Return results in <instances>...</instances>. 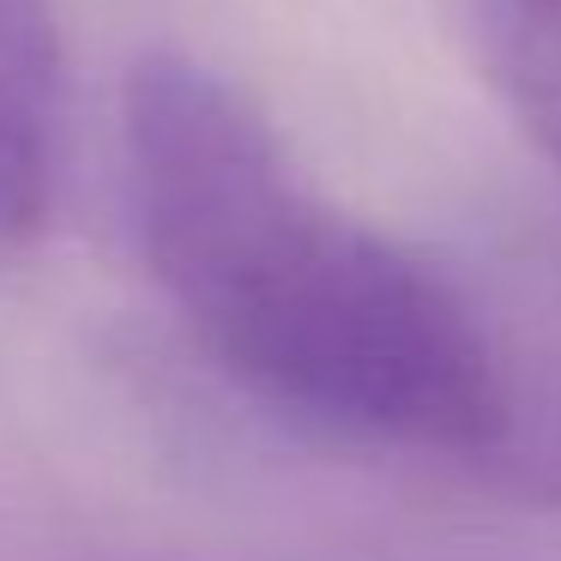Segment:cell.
<instances>
[{"instance_id":"obj_1","label":"cell","mask_w":561,"mask_h":561,"mask_svg":"<svg viewBox=\"0 0 561 561\" xmlns=\"http://www.w3.org/2000/svg\"><path fill=\"white\" fill-rule=\"evenodd\" d=\"M122 139L139 254L236 387L411 453L477 459L507 440V375L471 302L332 206L230 79L139 55Z\"/></svg>"},{"instance_id":"obj_2","label":"cell","mask_w":561,"mask_h":561,"mask_svg":"<svg viewBox=\"0 0 561 561\" xmlns=\"http://www.w3.org/2000/svg\"><path fill=\"white\" fill-rule=\"evenodd\" d=\"M61 37L49 0H0V242H31L55 199Z\"/></svg>"},{"instance_id":"obj_3","label":"cell","mask_w":561,"mask_h":561,"mask_svg":"<svg viewBox=\"0 0 561 561\" xmlns=\"http://www.w3.org/2000/svg\"><path fill=\"white\" fill-rule=\"evenodd\" d=\"M495 13L501 19H549V13H561V0H495Z\"/></svg>"}]
</instances>
